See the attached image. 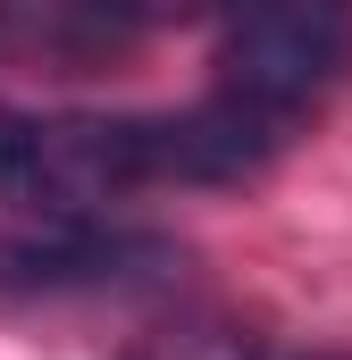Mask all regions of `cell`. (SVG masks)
Masks as SVG:
<instances>
[{
	"label": "cell",
	"instance_id": "6da1fadb",
	"mask_svg": "<svg viewBox=\"0 0 352 360\" xmlns=\"http://www.w3.org/2000/svg\"><path fill=\"white\" fill-rule=\"evenodd\" d=\"M160 176L151 126L126 117H0V201L25 218H92Z\"/></svg>",
	"mask_w": 352,
	"mask_h": 360
},
{
	"label": "cell",
	"instance_id": "7a4b0ae2",
	"mask_svg": "<svg viewBox=\"0 0 352 360\" xmlns=\"http://www.w3.org/2000/svg\"><path fill=\"white\" fill-rule=\"evenodd\" d=\"M344 68H352V17L344 8H252V17L227 25V51H218L227 84H218V101L277 134Z\"/></svg>",
	"mask_w": 352,
	"mask_h": 360
},
{
	"label": "cell",
	"instance_id": "3957f363",
	"mask_svg": "<svg viewBox=\"0 0 352 360\" xmlns=\"http://www.w3.org/2000/svg\"><path fill=\"white\" fill-rule=\"evenodd\" d=\"M134 360H260L244 335H227V327H168V335H151Z\"/></svg>",
	"mask_w": 352,
	"mask_h": 360
}]
</instances>
